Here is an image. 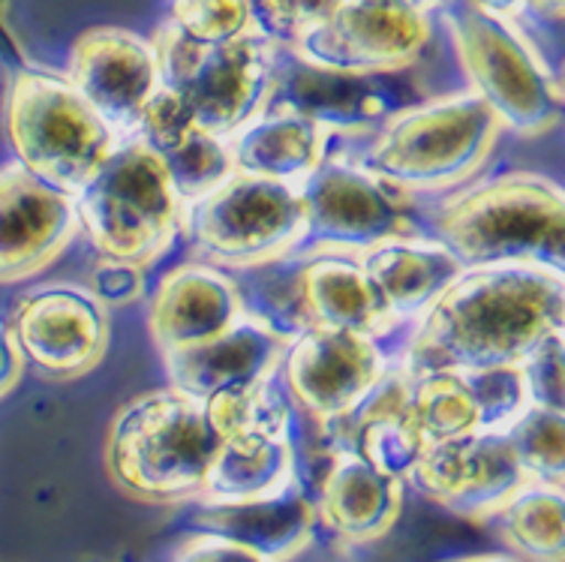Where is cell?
<instances>
[{
	"mask_svg": "<svg viewBox=\"0 0 565 562\" xmlns=\"http://www.w3.org/2000/svg\"><path fill=\"white\" fill-rule=\"evenodd\" d=\"M565 331V274L542 265H472L418 319L401 368H518L544 337Z\"/></svg>",
	"mask_w": 565,
	"mask_h": 562,
	"instance_id": "cell-1",
	"label": "cell"
},
{
	"mask_svg": "<svg viewBox=\"0 0 565 562\" xmlns=\"http://www.w3.org/2000/svg\"><path fill=\"white\" fill-rule=\"evenodd\" d=\"M434 226L463 268L542 265L565 274V199L544 174L511 172L457 190Z\"/></svg>",
	"mask_w": 565,
	"mask_h": 562,
	"instance_id": "cell-2",
	"label": "cell"
},
{
	"mask_svg": "<svg viewBox=\"0 0 565 562\" xmlns=\"http://www.w3.org/2000/svg\"><path fill=\"white\" fill-rule=\"evenodd\" d=\"M500 132L497 112L463 91L403 108L349 157L406 195L448 193L488 162Z\"/></svg>",
	"mask_w": 565,
	"mask_h": 562,
	"instance_id": "cell-3",
	"label": "cell"
},
{
	"mask_svg": "<svg viewBox=\"0 0 565 562\" xmlns=\"http://www.w3.org/2000/svg\"><path fill=\"white\" fill-rule=\"evenodd\" d=\"M217 448L205 406L169 385L120 406L106 457L111 478L132 497L181 499L202 494Z\"/></svg>",
	"mask_w": 565,
	"mask_h": 562,
	"instance_id": "cell-4",
	"label": "cell"
},
{
	"mask_svg": "<svg viewBox=\"0 0 565 562\" xmlns=\"http://www.w3.org/2000/svg\"><path fill=\"white\" fill-rule=\"evenodd\" d=\"M7 139L22 169L76 195L115 151L118 132L66 76L22 70L7 94Z\"/></svg>",
	"mask_w": 565,
	"mask_h": 562,
	"instance_id": "cell-5",
	"label": "cell"
},
{
	"mask_svg": "<svg viewBox=\"0 0 565 562\" xmlns=\"http://www.w3.org/2000/svg\"><path fill=\"white\" fill-rule=\"evenodd\" d=\"M78 226L99 256L151 265L181 232V199L174 195L160 157L118 139L87 184L73 195Z\"/></svg>",
	"mask_w": 565,
	"mask_h": 562,
	"instance_id": "cell-6",
	"label": "cell"
},
{
	"mask_svg": "<svg viewBox=\"0 0 565 562\" xmlns=\"http://www.w3.org/2000/svg\"><path fill=\"white\" fill-rule=\"evenodd\" d=\"M160 85L184 103L199 130L228 139L268 108L277 85L274 45L256 33L228 43H193L172 24L153 40Z\"/></svg>",
	"mask_w": 565,
	"mask_h": 562,
	"instance_id": "cell-7",
	"label": "cell"
},
{
	"mask_svg": "<svg viewBox=\"0 0 565 562\" xmlns=\"http://www.w3.org/2000/svg\"><path fill=\"white\" fill-rule=\"evenodd\" d=\"M186 250L217 268H265L292 256L305 235L298 187L232 174L181 211Z\"/></svg>",
	"mask_w": 565,
	"mask_h": 562,
	"instance_id": "cell-8",
	"label": "cell"
},
{
	"mask_svg": "<svg viewBox=\"0 0 565 562\" xmlns=\"http://www.w3.org/2000/svg\"><path fill=\"white\" fill-rule=\"evenodd\" d=\"M446 24L469 85L497 112L502 130L521 139L554 130L563 118V85L511 22L463 3L446 12Z\"/></svg>",
	"mask_w": 565,
	"mask_h": 562,
	"instance_id": "cell-9",
	"label": "cell"
},
{
	"mask_svg": "<svg viewBox=\"0 0 565 562\" xmlns=\"http://www.w3.org/2000/svg\"><path fill=\"white\" fill-rule=\"evenodd\" d=\"M305 208V235L292 256L310 253H352L359 256L388 238L418 235L409 220L406 193L361 169L347 151L331 148L298 184Z\"/></svg>",
	"mask_w": 565,
	"mask_h": 562,
	"instance_id": "cell-10",
	"label": "cell"
},
{
	"mask_svg": "<svg viewBox=\"0 0 565 562\" xmlns=\"http://www.w3.org/2000/svg\"><path fill=\"white\" fill-rule=\"evenodd\" d=\"M427 40V12L413 0H340L292 52L331 76H373L415 64Z\"/></svg>",
	"mask_w": 565,
	"mask_h": 562,
	"instance_id": "cell-11",
	"label": "cell"
},
{
	"mask_svg": "<svg viewBox=\"0 0 565 562\" xmlns=\"http://www.w3.org/2000/svg\"><path fill=\"white\" fill-rule=\"evenodd\" d=\"M388 370L380 337L305 325L289 335L277 373L292 401L319 422H338Z\"/></svg>",
	"mask_w": 565,
	"mask_h": 562,
	"instance_id": "cell-12",
	"label": "cell"
},
{
	"mask_svg": "<svg viewBox=\"0 0 565 562\" xmlns=\"http://www.w3.org/2000/svg\"><path fill=\"white\" fill-rule=\"evenodd\" d=\"M10 328L24 361L49 379L87 377L109 349V307L76 283L24 295Z\"/></svg>",
	"mask_w": 565,
	"mask_h": 562,
	"instance_id": "cell-13",
	"label": "cell"
},
{
	"mask_svg": "<svg viewBox=\"0 0 565 562\" xmlns=\"http://www.w3.org/2000/svg\"><path fill=\"white\" fill-rule=\"evenodd\" d=\"M73 195L43 184L12 160L0 169V283L31 280L78 232Z\"/></svg>",
	"mask_w": 565,
	"mask_h": 562,
	"instance_id": "cell-14",
	"label": "cell"
},
{
	"mask_svg": "<svg viewBox=\"0 0 565 562\" xmlns=\"http://www.w3.org/2000/svg\"><path fill=\"white\" fill-rule=\"evenodd\" d=\"M409 476L427 497L472 518L500 511L530 481L509 439L502 433L481 431L448 443L424 445Z\"/></svg>",
	"mask_w": 565,
	"mask_h": 562,
	"instance_id": "cell-15",
	"label": "cell"
},
{
	"mask_svg": "<svg viewBox=\"0 0 565 562\" xmlns=\"http://www.w3.org/2000/svg\"><path fill=\"white\" fill-rule=\"evenodd\" d=\"M66 78L120 139L141 106L160 91L157 49L124 28H94L73 45Z\"/></svg>",
	"mask_w": 565,
	"mask_h": 562,
	"instance_id": "cell-16",
	"label": "cell"
},
{
	"mask_svg": "<svg viewBox=\"0 0 565 562\" xmlns=\"http://www.w3.org/2000/svg\"><path fill=\"white\" fill-rule=\"evenodd\" d=\"M286 340L289 335H282L280 328L244 314L223 335L160 358L169 385L202 403L220 391L247 389L277 377Z\"/></svg>",
	"mask_w": 565,
	"mask_h": 562,
	"instance_id": "cell-17",
	"label": "cell"
},
{
	"mask_svg": "<svg viewBox=\"0 0 565 562\" xmlns=\"http://www.w3.org/2000/svg\"><path fill=\"white\" fill-rule=\"evenodd\" d=\"M244 314L241 289L226 271L193 259L160 280L148 310V328L153 347L166 356L223 335Z\"/></svg>",
	"mask_w": 565,
	"mask_h": 562,
	"instance_id": "cell-18",
	"label": "cell"
},
{
	"mask_svg": "<svg viewBox=\"0 0 565 562\" xmlns=\"http://www.w3.org/2000/svg\"><path fill=\"white\" fill-rule=\"evenodd\" d=\"M359 262L394 328L415 322L463 271L446 244L418 235L380 241L359 253Z\"/></svg>",
	"mask_w": 565,
	"mask_h": 562,
	"instance_id": "cell-19",
	"label": "cell"
},
{
	"mask_svg": "<svg viewBox=\"0 0 565 562\" xmlns=\"http://www.w3.org/2000/svg\"><path fill=\"white\" fill-rule=\"evenodd\" d=\"M331 145V130L305 108H265L228 136V153L238 174L298 187Z\"/></svg>",
	"mask_w": 565,
	"mask_h": 562,
	"instance_id": "cell-20",
	"label": "cell"
},
{
	"mask_svg": "<svg viewBox=\"0 0 565 562\" xmlns=\"http://www.w3.org/2000/svg\"><path fill=\"white\" fill-rule=\"evenodd\" d=\"M298 271V310L305 325H328L343 331L382 337L392 331V319L352 253H310ZM301 325V328H305Z\"/></svg>",
	"mask_w": 565,
	"mask_h": 562,
	"instance_id": "cell-21",
	"label": "cell"
},
{
	"mask_svg": "<svg viewBox=\"0 0 565 562\" xmlns=\"http://www.w3.org/2000/svg\"><path fill=\"white\" fill-rule=\"evenodd\" d=\"M409 385L413 379L406 377L403 368L385 370L380 382L343 418H338L347 422L352 452L394 478L406 476L424 452Z\"/></svg>",
	"mask_w": 565,
	"mask_h": 562,
	"instance_id": "cell-22",
	"label": "cell"
},
{
	"mask_svg": "<svg viewBox=\"0 0 565 562\" xmlns=\"http://www.w3.org/2000/svg\"><path fill=\"white\" fill-rule=\"evenodd\" d=\"M292 473V452L282 427H262L228 436L207 466L202 494L223 506L280 497Z\"/></svg>",
	"mask_w": 565,
	"mask_h": 562,
	"instance_id": "cell-23",
	"label": "cell"
},
{
	"mask_svg": "<svg viewBox=\"0 0 565 562\" xmlns=\"http://www.w3.org/2000/svg\"><path fill=\"white\" fill-rule=\"evenodd\" d=\"M401 509V485L385 476L355 452H343L328 473L322 494L326 523L347 539H373L394 520Z\"/></svg>",
	"mask_w": 565,
	"mask_h": 562,
	"instance_id": "cell-24",
	"label": "cell"
},
{
	"mask_svg": "<svg viewBox=\"0 0 565 562\" xmlns=\"http://www.w3.org/2000/svg\"><path fill=\"white\" fill-rule=\"evenodd\" d=\"M409 401L424 445L479 433V410L472 401L467 377L457 370H434L415 377L409 385Z\"/></svg>",
	"mask_w": 565,
	"mask_h": 562,
	"instance_id": "cell-25",
	"label": "cell"
},
{
	"mask_svg": "<svg viewBox=\"0 0 565 562\" xmlns=\"http://www.w3.org/2000/svg\"><path fill=\"white\" fill-rule=\"evenodd\" d=\"M505 539L539 562L563 560V497L559 487L523 485L502 506Z\"/></svg>",
	"mask_w": 565,
	"mask_h": 562,
	"instance_id": "cell-26",
	"label": "cell"
},
{
	"mask_svg": "<svg viewBox=\"0 0 565 562\" xmlns=\"http://www.w3.org/2000/svg\"><path fill=\"white\" fill-rule=\"evenodd\" d=\"M169 184L174 195L181 199V205H190L211 190H217L223 181L235 174L232 166V153H228V139L223 136H211V132L193 130L186 132L184 141L172 148L169 153L160 157Z\"/></svg>",
	"mask_w": 565,
	"mask_h": 562,
	"instance_id": "cell-27",
	"label": "cell"
},
{
	"mask_svg": "<svg viewBox=\"0 0 565 562\" xmlns=\"http://www.w3.org/2000/svg\"><path fill=\"white\" fill-rule=\"evenodd\" d=\"M521 464L523 476L539 485L563 481V412L526 406L518 422L502 433Z\"/></svg>",
	"mask_w": 565,
	"mask_h": 562,
	"instance_id": "cell-28",
	"label": "cell"
},
{
	"mask_svg": "<svg viewBox=\"0 0 565 562\" xmlns=\"http://www.w3.org/2000/svg\"><path fill=\"white\" fill-rule=\"evenodd\" d=\"M338 3L340 0H247L250 31L274 49H295L338 10Z\"/></svg>",
	"mask_w": 565,
	"mask_h": 562,
	"instance_id": "cell-29",
	"label": "cell"
},
{
	"mask_svg": "<svg viewBox=\"0 0 565 562\" xmlns=\"http://www.w3.org/2000/svg\"><path fill=\"white\" fill-rule=\"evenodd\" d=\"M479 410L481 433H505L530 406L521 368H488L463 373Z\"/></svg>",
	"mask_w": 565,
	"mask_h": 562,
	"instance_id": "cell-30",
	"label": "cell"
},
{
	"mask_svg": "<svg viewBox=\"0 0 565 562\" xmlns=\"http://www.w3.org/2000/svg\"><path fill=\"white\" fill-rule=\"evenodd\" d=\"M169 24L186 40L205 45L250 33L247 0H174Z\"/></svg>",
	"mask_w": 565,
	"mask_h": 562,
	"instance_id": "cell-31",
	"label": "cell"
},
{
	"mask_svg": "<svg viewBox=\"0 0 565 562\" xmlns=\"http://www.w3.org/2000/svg\"><path fill=\"white\" fill-rule=\"evenodd\" d=\"M196 124L190 118V112L184 108V103L174 97L172 91H166L160 85V91L153 94L141 112L132 118V124L127 127V132L120 139L136 141L145 151H151L153 157H163L172 148H178L184 136L193 130Z\"/></svg>",
	"mask_w": 565,
	"mask_h": 562,
	"instance_id": "cell-32",
	"label": "cell"
},
{
	"mask_svg": "<svg viewBox=\"0 0 565 562\" xmlns=\"http://www.w3.org/2000/svg\"><path fill=\"white\" fill-rule=\"evenodd\" d=\"M565 331L544 337L542 343L523 358L521 377L533 406L563 412L565 401Z\"/></svg>",
	"mask_w": 565,
	"mask_h": 562,
	"instance_id": "cell-33",
	"label": "cell"
},
{
	"mask_svg": "<svg viewBox=\"0 0 565 562\" xmlns=\"http://www.w3.org/2000/svg\"><path fill=\"white\" fill-rule=\"evenodd\" d=\"M87 289L97 295L106 307L139 301L141 293H145V268H141V265H132V262L106 259V256H103V259L94 265V271H90Z\"/></svg>",
	"mask_w": 565,
	"mask_h": 562,
	"instance_id": "cell-34",
	"label": "cell"
},
{
	"mask_svg": "<svg viewBox=\"0 0 565 562\" xmlns=\"http://www.w3.org/2000/svg\"><path fill=\"white\" fill-rule=\"evenodd\" d=\"M24 370V358L19 352V343L12 337V328L3 319H0V397H7L19 379H22Z\"/></svg>",
	"mask_w": 565,
	"mask_h": 562,
	"instance_id": "cell-35",
	"label": "cell"
},
{
	"mask_svg": "<svg viewBox=\"0 0 565 562\" xmlns=\"http://www.w3.org/2000/svg\"><path fill=\"white\" fill-rule=\"evenodd\" d=\"M472 10L502 19V22H514L523 10H526V0H467Z\"/></svg>",
	"mask_w": 565,
	"mask_h": 562,
	"instance_id": "cell-36",
	"label": "cell"
},
{
	"mask_svg": "<svg viewBox=\"0 0 565 562\" xmlns=\"http://www.w3.org/2000/svg\"><path fill=\"white\" fill-rule=\"evenodd\" d=\"M565 10V0H526V10L523 12H533L539 19H554L559 22L563 19Z\"/></svg>",
	"mask_w": 565,
	"mask_h": 562,
	"instance_id": "cell-37",
	"label": "cell"
}]
</instances>
